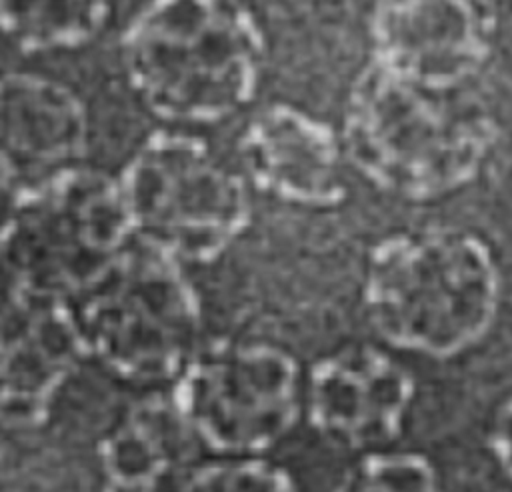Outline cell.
Returning a JSON list of instances; mask_svg holds the SVG:
<instances>
[{
  "label": "cell",
  "instance_id": "6da1fadb",
  "mask_svg": "<svg viewBox=\"0 0 512 492\" xmlns=\"http://www.w3.org/2000/svg\"><path fill=\"white\" fill-rule=\"evenodd\" d=\"M124 80L164 126L222 124L262 88L268 40L246 0H148L118 46Z\"/></svg>",
  "mask_w": 512,
  "mask_h": 492
},
{
  "label": "cell",
  "instance_id": "7a4b0ae2",
  "mask_svg": "<svg viewBox=\"0 0 512 492\" xmlns=\"http://www.w3.org/2000/svg\"><path fill=\"white\" fill-rule=\"evenodd\" d=\"M338 136L366 182L428 202L478 178L498 142V120L472 90L426 88L366 60L346 92Z\"/></svg>",
  "mask_w": 512,
  "mask_h": 492
},
{
  "label": "cell",
  "instance_id": "3957f363",
  "mask_svg": "<svg viewBox=\"0 0 512 492\" xmlns=\"http://www.w3.org/2000/svg\"><path fill=\"white\" fill-rule=\"evenodd\" d=\"M502 296L488 242L458 228L398 230L366 254L362 306L392 348L428 358L468 352L492 330Z\"/></svg>",
  "mask_w": 512,
  "mask_h": 492
},
{
  "label": "cell",
  "instance_id": "277c9868",
  "mask_svg": "<svg viewBox=\"0 0 512 492\" xmlns=\"http://www.w3.org/2000/svg\"><path fill=\"white\" fill-rule=\"evenodd\" d=\"M116 182L134 240L182 264L216 260L252 218L242 170L194 130H152Z\"/></svg>",
  "mask_w": 512,
  "mask_h": 492
},
{
  "label": "cell",
  "instance_id": "5b68a950",
  "mask_svg": "<svg viewBox=\"0 0 512 492\" xmlns=\"http://www.w3.org/2000/svg\"><path fill=\"white\" fill-rule=\"evenodd\" d=\"M68 306L86 352L124 378H178L194 360L196 292L182 262L142 242L134 240Z\"/></svg>",
  "mask_w": 512,
  "mask_h": 492
},
{
  "label": "cell",
  "instance_id": "8992f818",
  "mask_svg": "<svg viewBox=\"0 0 512 492\" xmlns=\"http://www.w3.org/2000/svg\"><path fill=\"white\" fill-rule=\"evenodd\" d=\"M132 242L116 176L84 166L12 198L0 264L14 294L68 302Z\"/></svg>",
  "mask_w": 512,
  "mask_h": 492
},
{
  "label": "cell",
  "instance_id": "52a82bcc",
  "mask_svg": "<svg viewBox=\"0 0 512 492\" xmlns=\"http://www.w3.org/2000/svg\"><path fill=\"white\" fill-rule=\"evenodd\" d=\"M172 404L206 446L246 458L294 426L300 370L290 354L272 346L214 350L184 368Z\"/></svg>",
  "mask_w": 512,
  "mask_h": 492
},
{
  "label": "cell",
  "instance_id": "ba28073f",
  "mask_svg": "<svg viewBox=\"0 0 512 492\" xmlns=\"http://www.w3.org/2000/svg\"><path fill=\"white\" fill-rule=\"evenodd\" d=\"M498 38L494 0H374L368 62L434 90H472Z\"/></svg>",
  "mask_w": 512,
  "mask_h": 492
},
{
  "label": "cell",
  "instance_id": "9c48e42d",
  "mask_svg": "<svg viewBox=\"0 0 512 492\" xmlns=\"http://www.w3.org/2000/svg\"><path fill=\"white\" fill-rule=\"evenodd\" d=\"M90 132L88 108L66 82L0 74V186L12 198L84 168Z\"/></svg>",
  "mask_w": 512,
  "mask_h": 492
},
{
  "label": "cell",
  "instance_id": "30bf717a",
  "mask_svg": "<svg viewBox=\"0 0 512 492\" xmlns=\"http://www.w3.org/2000/svg\"><path fill=\"white\" fill-rule=\"evenodd\" d=\"M236 152L250 188L284 204L326 210L348 196L338 132L300 106L274 102L258 110Z\"/></svg>",
  "mask_w": 512,
  "mask_h": 492
},
{
  "label": "cell",
  "instance_id": "8fae6325",
  "mask_svg": "<svg viewBox=\"0 0 512 492\" xmlns=\"http://www.w3.org/2000/svg\"><path fill=\"white\" fill-rule=\"evenodd\" d=\"M416 396L414 376L376 346H350L318 360L308 376L310 424L352 450L400 438Z\"/></svg>",
  "mask_w": 512,
  "mask_h": 492
},
{
  "label": "cell",
  "instance_id": "7c38bea8",
  "mask_svg": "<svg viewBox=\"0 0 512 492\" xmlns=\"http://www.w3.org/2000/svg\"><path fill=\"white\" fill-rule=\"evenodd\" d=\"M0 318V422H40L76 368L84 342L68 302L14 294Z\"/></svg>",
  "mask_w": 512,
  "mask_h": 492
},
{
  "label": "cell",
  "instance_id": "4fadbf2b",
  "mask_svg": "<svg viewBox=\"0 0 512 492\" xmlns=\"http://www.w3.org/2000/svg\"><path fill=\"white\" fill-rule=\"evenodd\" d=\"M190 434L172 402L138 406L104 442V492H182Z\"/></svg>",
  "mask_w": 512,
  "mask_h": 492
},
{
  "label": "cell",
  "instance_id": "5bb4252c",
  "mask_svg": "<svg viewBox=\"0 0 512 492\" xmlns=\"http://www.w3.org/2000/svg\"><path fill=\"white\" fill-rule=\"evenodd\" d=\"M114 0H0V36L24 54L90 46L108 26Z\"/></svg>",
  "mask_w": 512,
  "mask_h": 492
},
{
  "label": "cell",
  "instance_id": "9a60e30c",
  "mask_svg": "<svg viewBox=\"0 0 512 492\" xmlns=\"http://www.w3.org/2000/svg\"><path fill=\"white\" fill-rule=\"evenodd\" d=\"M336 492H446V488L428 456L380 448L362 452Z\"/></svg>",
  "mask_w": 512,
  "mask_h": 492
},
{
  "label": "cell",
  "instance_id": "2e32d148",
  "mask_svg": "<svg viewBox=\"0 0 512 492\" xmlns=\"http://www.w3.org/2000/svg\"><path fill=\"white\" fill-rule=\"evenodd\" d=\"M182 492H296V488L280 468L246 456L190 470Z\"/></svg>",
  "mask_w": 512,
  "mask_h": 492
},
{
  "label": "cell",
  "instance_id": "e0dca14e",
  "mask_svg": "<svg viewBox=\"0 0 512 492\" xmlns=\"http://www.w3.org/2000/svg\"><path fill=\"white\" fill-rule=\"evenodd\" d=\"M486 444L494 462L512 484V394L496 406L488 424Z\"/></svg>",
  "mask_w": 512,
  "mask_h": 492
}]
</instances>
